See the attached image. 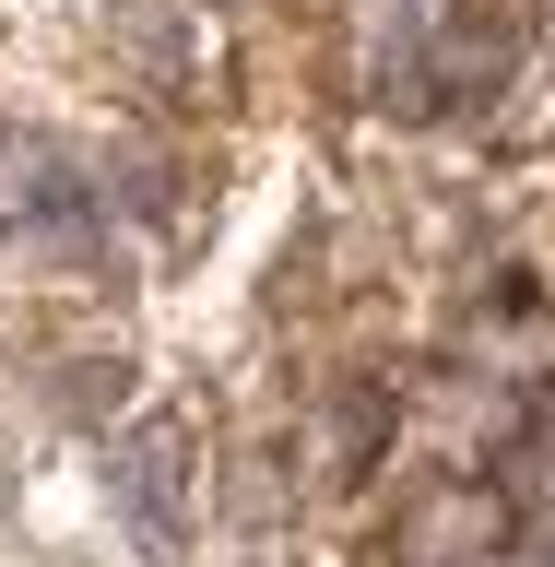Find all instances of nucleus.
<instances>
[{
    "label": "nucleus",
    "instance_id": "f257e3e1",
    "mask_svg": "<svg viewBox=\"0 0 555 567\" xmlns=\"http://www.w3.org/2000/svg\"><path fill=\"white\" fill-rule=\"evenodd\" d=\"M496 544H508V496L485 473H450L390 508V567H485Z\"/></svg>",
    "mask_w": 555,
    "mask_h": 567
},
{
    "label": "nucleus",
    "instance_id": "f03ea898",
    "mask_svg": "<svg viewBox=\"0 0 555 567\" xmlns=\"http://www.w3.org/2000/svg\"><path fill=\"white\" fill-rule=\"evenodd\" d=\"M508 60H521V24H508V12H461V24L438 35V83H450V95H473V83H496Z\"/></svg>",
    "mask_w": 555,
    "mask_h": 567
},
{
    "label": "nucleus",
    "instance_id": "7ed1b4c3",
    "mask_svg": "<svg viewBox=\"0 0 555 567\" xmlns=\"http://www.w3.org/2000/svg\"><path fill=\"white\" fill-rule=\"evenodd\" d=\"M485 567H544V556H521V544H496V556H485Z\"/></svg>",
    "mask_w": 555,
    "mask_h": 567
}]
</instances>
